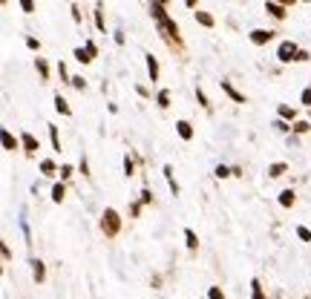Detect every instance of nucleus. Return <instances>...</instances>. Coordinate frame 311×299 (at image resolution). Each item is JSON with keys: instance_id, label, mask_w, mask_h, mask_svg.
I'll list each match as a JSON object with an SVG mask.
<instances>
[{"instance_id": "f257e3e1", "label": "nucleus", "mask_w": 311, "mask_h": 299, "mask_svg": "<svg viewBox=\"0 0 311 299\" xmlns=\"http://www.w3.org/2000/svg\"><path fill=\"white\" fill-rule=\"evenodd\" d=\"M294 55H297V46L294 43H282L280 46V60H291Z\"/></svg>"}, {"instance_id": "f3484780", "label": "nucleus", "mask_w": 311, "mask_h": 299, "mask_svg": "<svg viewBox=\"0 0 311 299\" xmlns=\"http://www.w3.org/2000/svg\"><path fill=\"white\" fill-rule=\"evenodd\" d=\"M20 6H23L26 12H32V0H20Z\"/></svg>"}, {"instance_id": "4468645a", "label": "nucleus", "mask_w": 311, "mask_h": 299, "mask_svg": "<svg viewBox=\"0 0 311 299\" xmlns=\"http://www.w3.org/2000/svg\"><path fill=\"white\" fill-rule=\"evenodd\" d=\"M280 115H282V118H291V115H294V112H291V110H288V107H280Z\"/></svg>"}, {"instance_id": "a211bd4d", "label": "nucleus", "mask_w": 311, "mask_h": 299, "mask_svg": "<svg viewBox=\"0 0 311 299\" xmlns=\"http://www.w3.org/2000/svg\"><path fill=\"white\" fill-rule=\"evenodd\" d=\"M303 101H306V104H311V90H306V92H303Z\"/></svg>"}, {"instance_id": "9b49d317", "label": "nucleus", "mask_w": 311, "mask_h": 299, "mask_svg": "<svg viewBox=\"0 0 311 299\" xmlns=\"http://www.w3.org/2000/svg\"><path fill=\"white\" fill-rule=\"evenodd\" d=\"M35 265V279H43V265L40 262H32Z\"/></svg>"}, {"instance_id": "0eeeda50", "label": "nucleus", "mask_w": 311, "mask_h": 299, "mask_svg": "<svg viewBox=\"0 0 311 299\" xmlns=\"http://www.w3.org/2000/svg\"><path fill=\"white\" fill-rule=\"evenodd\" d=\"M268 12H271L274 18H282V15H285V9H282V6H277V3H271V6H268Z\"/></svg>"}, {"instance_id": "6e6552de", "label": "nucleus", "mask_w": 311, "mask_h": 299, "mask_svg": "<svg viewBox=\"0 0 311 299\" xmlns=\"http://www.w3.org/2000/svg\"><path fill=\"white\" fill-rule=\"evenodd\" d=\"M196 18H199V23H205V26H211L214 20H211V15H205V12H196Z\"/></svg>"}, {"instance_id": "ddd939ff", "label": "nucleus", "mask_w": 311, "mask_h": 299, "mask_svg": "<svg viewBox=\"0 0 311 299\" xmlns=\"http://www.w3.org/2000/svg\"><path fill=\"white\" fill-rule=\"evenodd\" d=\"M147 66H150V75L156 78V72H158V66H156V60L153 58H147Z\"/></svg>"}, {"instance_id": "f03ea898", "label": "nucleus", "mask_w": 311, "mask_h": 299, "mask_svg": "<svg viewBox=\"0 0 311 299\" xmlns=\"http://www.w3.org/2000/svg\"><path fill=\"white\" fill-rule=\"evenodd\" d=\"M104 227H107L110 233H116V227H118V222H116V213H113V210H107V216H104Z\"/></svg>"}, {"instance_id": "20e7f679", "label": "nucleus", "mask_w": 311, "mask_h": 299, "mask_svg": "<svg viewBox=\"0 0 311 299\" xmlns=\"http://www.w3.org/2000/svg\"><path fill=\"white\" fill-rule=\"evenodd\" d=\"M176 127H179V135H182V138H190V135H193V130H190V124H187V121H179Z\"/></svg>"}, {"instance_id": "423d86ee", "label": "nucleus", "mask_w": 311, "mask_h": 299, "mask_svg": "<svg viewBox=\"0 0 311 299\" xmlns=\"http://www.w3.org/2000/svg\"><path fill=\"white\" fill-rule=\"evenodd\" d=\"M280 205H285V207H288V205H294V193H291V190H285V193L280 196Z\"/></svg>"}, {"instance_id": "9d476101", "label": "nucleus", "mask_w": 311, "mask_h": 299, "mask_svg": "<svg viewBox=\"0 0 311 299\" xmlns=\"http://www.w3.org/2000/svg\"><path fill=\"white\" fill-rule=\"evenodd\" d=\"M55 107H58V110H61V112H69V107H66V101H63L61 95H58V98H55Z\"/></svg>"}, {"instance_id": "dca6fc26", "label": "nucleus", "mask_w": 311, "mask_h": 299, "mask_svg": "<svg viewBox=\"0 0 311 299\" xmlns=\"http://www.w3.org/2000/svg\"><path fill=\"white\" fill-rule=\"evenodd\" d=\"M253 299H262V291H259V285L253 282Z\"/></svg>"}, {"instance_id": "f8f14e48", "label": "nucleus", "mask_w": 311, "mask_h": 299, "mask_svg": "<svg viewBox=\"0 0 311 299\" xmlns=\"http://www.w3.org/2000/svg\"><path fill=\"white\" fill-rule=\"evenodd\" d=\"M52 199H55V202H61V199H63V187H61V184L52 190Z\"/></svg>"}, {"instance_id": "2eb2a0df", "label": "nucleus", "mask_w": 311, "mask_h": 299, "mask_svg": "<svg viewBox=\"0 0 311 299\" xmlns=\"http://www.w3.org/2000/svg\"><path fill=\"white\" fill-rule=\"evenodd\" d=\"M211 299H222V291H219V288H211Z\"/></svg>"}, {"instance_id": "1a4fd4ad", "label": "nucleus", "mask_w": 311, "mask_h": 299, "mask_svg": "<svg viewBox=\"0 0 311 299\" xmlns=\"http://www.w3.org/2000/svg\"><path fill=\"white\" fill-rule=\"evenodd\" d=\"M23 144H26V150H38V141L32 135H23Z\"/></svg>"}, {"instance_id": "6ab92c4d", "label": "nucleus", "mask_w": 311, "mask_h": 299, "mask_svg": "<svg viewBox=\"0 0 311 299\" xmlns=\"http://www.w3.org/2000/svg\"><path fill=\"white\" fill-rule=\"evenodd\" d=\"M185 3H187V6H193V3H196V0H185Z\"/></svg>"}, {"instance_id": "39448f33", "label": "nucleus", "mask_w": 311, "mask_h": 299, "mask_svg": "<svg viewBox=\"0 0 311 299\" xmlns=\"http://www.w3.org/2000/svg\"><path fill=\"white\" fill-rule=\"evenodd\" d=\"M3 147H6V150H18V141H15L9 132H3Z\"/></svg>"}, {"instance_id": "7ed1b4c3", "label": "nucleus", "mask_w": 311, "mask_h": 299, "mask_svg": "<svg viewBox=\"0 0 311 299\" xmlns=\"http://www.w3.org/2000/svg\"><path fill=\"white\" fill-rule=\"evenodd\" d=\"M251 37H253V43H265V40H271V32L256 29V32H251Z\"/></svg>"}]
</instances>
